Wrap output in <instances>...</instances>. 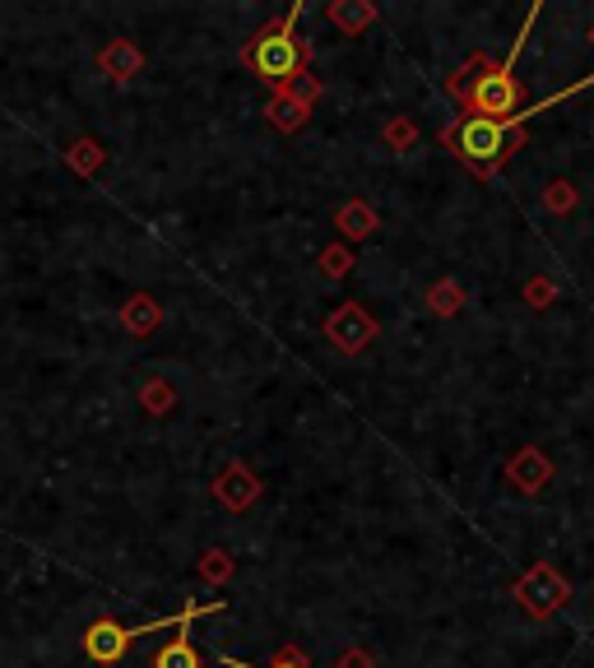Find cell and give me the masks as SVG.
Here are the masks:
<instances>
[{
	"label": "cell",
	"instance_id": "8fae6325",
	"mask_svg": "<svg viewBox=\"0 0 594 668\" xmlns=\"http://www.w3.org/2000/svg\"><path fill=\"white\" fill-rule=\"evenodd\" d=\"M186 627L191 622H182L177 627V636H172L159 655H153V668H201V650L191 645V636H186Z\"/></svg>",
	"mask_w": 594,
	"mask_h": 668
},
{
	"label": "cell",
	"instance_id": "ffe728a7",
	"mask_svg": "<svg viewBox=\"0 0 594 668\" xmlns=\"http://www.w3.org/2000/svg\"><path fill=\"white\" fill-rule=\"evenodd\" d=\"M590 42H594V33H590Z\"/></svg>",
	"mask_w": 594,
	"mask_h": 668
},
{
	"label": "cell",
	"instance_id": "3957f363",
	"mask_svg": "<svg viewBox=\"0 0 594 668\" xmlns=\"http://www.w3.org/2000/svg\"><path fill=\"white\" fill-rule=\"evenodd\" d=\"M446 149L474 172H497L516 149V121H488V117H460L446 130Z\"/></svg>",
	"mask_w": 594,
	"mask_h": 668
},
{
	"label": "cell",
	"instance_id": "7a4b0ae2",
	"mask_svg": "<svg viewBox=\"0 0 594 668\" xmlns=\"http://www.w3.org/2000/svg\"><path fill=\"white\" fill-rule=\"evenodd\" d=\"M298 19H302V6H293L283 19L266 24L247 47H241V65H247L260 84H270L274 94L306 71V42L298 37Z\"/></svg>",
	"mask_w": 594,
	"mask_h": 668
},
{
	"label": "cell",
	"instance_id": "30bf717a",
	"mask_svg": "<svg viewBox=\"0 0 594 668\" xmlns=\"http://www.w3.org/2000/svg\"><path fill=\"white\" fill-rule=\"evenodd\" d=\"M61 159H65V168H71V172H79L84 182H94V176L107 168V149L94 136H79V140H71V144L61 149Z\"/></svg>",
	"mask_w": 594,
	"mask_h": 668
},
{
	"label": "cell",
	"instance_id": "9c48e42d",
	"mask_svg": "<svg viewBox=\"0 0 594 668\" xmlns=\"http://www.w3.org/2000/svg\"><path fill=\"white\" fill-rule=\"evenodd\" d=\"M325 330H330V340H335L344 353H358V348L371 340V334H377V325H371L358 306H344V311H335Z\"/></svg>",
	"mask_w": 594,
	"mask_h": 668
},
{
	"label": "cell",
	"instance_id": "4fadbf2b",
	"mask_svg": "<svg viewBox=\"0 0 594 668\" xmlns=\"http://www.w3.org/2000/svg\"><path fill=\"white\" fill-rule=\"evenodd\" d=\"M266 117H270L279 130H298V126L306 121V107H302V103H293L289 94H274V98H270V107H266Z\"/></svg>",
	"mask_w": 594,
	"mask_h": 668
},
{
	"label": "cell",
	"instance_id": "e0dca14e",
	"mask_svg": "<svg viewBox=\"0 0 594 668\" xmlns=\"http://www.w3.org/2000/svg\"><path fill=\"white\" fill-rule=\"evenodd\" d=\"M224 668H256V664H241V659H228V655H224ZM270 668H306V659L293 650V645H283L279 659H274Z\"/></svg>",
	"mask_w": 594,
	"mask_h": 668
},
{
	"label": "cell",
	"instance_id": "7c38bea8",
	"mask_svg": "<svg viewBox=\"0 0 594 668\" xmlns=\"http://www.w3.org/2000/svg\"><path fill=\"white\" fill-rule=\"evenodd\" d=\"M140 409H144V413H153V418H163V413L177 409V390H172L168 381H159V376H153V381H144V386H140Z\"/></svg>",
	"mask_w": 594,
	"mask_h": 668
},
{
	"label": "cell",
	"instance_id": "5b68a950",
	"mask_svg": "<svg viewBox=\"0 0 594 668\" xmlns=\"http://www.w3.org/2000/svg\"><path fill=\"white\" fill-rule=\"evenodd\" d=\"M98 71L112 79V84H130V79L144 71V52H140L130 37H112V42H107V47L98 52Z\"/></svg>",
	"mask_w": 594,
	"mask_h": 668
},
{
	"label": "cell",
	"instance_id": "277c9868",
	"mask_svg": "<svg viewBox=\"0 0 594 668\" xmlns=\"http://www.w3.org/2000/svg\"><path fill=\"white\" fill-rule=\"evenodd\" d=\"M79 645H84V655H89L94 664H121L126 650H130V632L121 627L117 617H98V622L84 627Z\"/></svg>",
	"mask_w": 594,
	"mask_h": 668
},
{
	"label": "cell",
	"instance_id": "52a82bcc",
	"mask_svg": "<svg viewBox=\"0 0 594 668\" xmlns=\"http://www.w3.org/2000/svg\"><path fill=\"white\" fill-rule=\"evenodd\" d=\"M117 321H121L126 334H136V340H149V334L163 325V306L153 302L149 293H130V298L121 302V311H117Z\"/></svg>",
	"mask_w": 594,
	"mask_h": 668
},
{
	"label": "cell",
	"instance_id": "5bb4252c",
	"mask_svg": "<svg viewBox=\"0 0 594 668\" xmlns=\"http://www.w3.org/2000/svg\"><path fill=\"white\" fill-rule=\"evenodd\" d=\"M201 575H205V581H214V585H224L228 575H233V557H228L224 548L201 552Z\"/></svg>",
	"mask_w": 594,
	"mask_h": 668
},
{
	"label": "cell",
	"instance_id": "ac0fdd59",
	"mask_svg": "<svg viewBox=\"0 0 594 668\" xmlns=\"http://www.w3.org/2000/svg\"><path fill=\"white\" fill-rule=\"evenodd\" d=\"M460 306V288H436V311H455Z\"/></svg>",
	"mask_w": 594,
	"mask_h": 668
},
{
	"label": "cell",
	"instance_id": "ba28073f",
	"mask_svg": "<svg viewBox=\"0 0 594 668\" xmlns=\"http://www.w3.org/2000/svg\"><path fill=\"white\" fill-rule=\"evenodd\" d=\"M214 497L224 502L228 510H247L260 497V483L247 474V464H228V470L218 474V483H214Z\"/></svg>",
	"mask_w": 594,
	"mask_h": 668
},
{
	"label": "cell",
	"instance_id": "2e32d148",
	"mask_svg": "<svg viewBox=\"0 0 594 668\" xmlns=\"http://www.w3.org/2000/svg\"><path fill=\"white\" fill-rule=\"evenodd\" d=\"M279 94H289L293 103H302L306 111H312V103H316V94H321V84H316L312 75H306V71H302L298 79H289V84H283V88H279Z\"/></svg>",
	"mask_w": 594,
	"mask_h": 668
},
{
	"label": "cell",
	"instance_id": "8992f818",
	"mask_svg": "<svg viewBox=\"0 0 594 668\" xmlns=\"http://www.w3.org/2000/svg\"><path fill=\"white\" fill-rule=\"evenodd\" d=\"M562 599H566V585H562L548 567H539V571L530 575V581H520V604L530 608V613H539V617L553 613V608L562 604Z\"/></svg>",
	"mask_w": 594,
	"mask_h": 668
},
{
	"label": "cell",
	"instance_id": "9a60e30c",
	"mask_svg": "<svg viewBox=\"0 0 594 668\" xmlns=\"http://www.w3.org/2000/svg\"><path fill=\"white\" fill-rule=\"evenodd\" d=\"M330 19H335V24H344L348 33H358L363 24H371V19H377V10H371V6H330Z\"/></svg>",
	"mask_w": 594,
	"mask_h": 668
},
{
	"label": "cell",
	"instance_id": "6da1fadb",
	"mask_svg": "<svg viewBox=\"0 0 594 668\" xmlns=\"http://www.w3.org/2000/svg\"><path fill=\"white\" fill-rule=\"evenodd\" d=\"M525 37H530V24L516 37V47L506 61L497 65H478V71H465L451 79V98L465 107V117H488V121H511L525 107V94L516 84V56L525 52Z\"/></svg>",
	"mask_w": 594,
	"mask_h": 668
},
{
	"label": "cell",
	"instance_id": "d6986e66",
	"mask_svg": "<svg viewBox=\"0 0 594 668\" xmlns=\"http://www.w3.org/2000/svg\"><path fill=\"white\" fill-rule=\"evenodd\" d=\"M330 270L344 274V270H348V256H344V251H330Z\"/></svg>",
	"mask_w": 594,
	"mask_h": 668
}]
</instances>
